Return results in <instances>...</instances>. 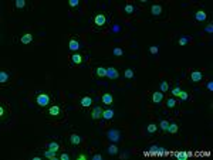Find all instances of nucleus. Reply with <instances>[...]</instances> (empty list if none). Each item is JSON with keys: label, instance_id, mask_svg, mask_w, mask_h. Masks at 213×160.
<instances>
[{"label": "nucleus", "instance_id": "1", "mask_svg": "<svg viewBox=\"0 0 213 160\" xmlns=\"http://www.w3.org/2000/svg\"><path fill=\"white\" fill-rule=\"evenodd\" d=\"M91 23H92L95 30H102V28H105V27H108L111 24V16L108 13H104V11L102 13H97L95 16L91 18Z\"/></svg>", "mask_w": 213, "mask_h": 160}, {"label": "nucleus", "instance_id": "2", "mask_svg": "<svg viewBox=\"0 0 213 160\" xmlns=\"http://www.w3.org/2000/svg\"><path fill=\"white\" fill-rule=\"evenodd\" d=\"M64 115H66V112H64L63 106H60V105H53V106H50L49 109L46 111V116L53 120L64 119Z\"/></svg>", "mask_w": 213, "mask_h": 160}, {"label": "nucleus", "instance_id": "3", "mask_svg": "<svg viewBox=\"0 0 213 160\" xmlns=\"http://www.w3.org/2000/svg\"><path fill=\"white\" fill-rule=\"evenodd\" d=\"M51 101H53V96L50 95V94H46V92L39 94V95L36 96V104L39 105L40 108H46L47 105H50Z\"/></svg>", "mask_w": 213, "mask_h": 160}, {"label": "nucleus", "instance_id": "4", "mask_svg": "<svg viewBox=\"0 0 213 160\" xmlns=\"http://www.w3.org/2000/svg\"><path fill=\"white\" fill-rule=\"evenodd\" d=\"M85 61V58H84V55H82L81 53H74L73 55L70 57V67H73V65H80L82 64Z\"/></svg>", "mask_w": 213, "mask_h": 160}, {"label": "nucleus", "instance_id": "5", "mask_svg": "<svg viewBox=\"0 0 213 160\" xmlns=\"http://www.w3.org/2000/svg\"><path fill=\"white\" fill-rule=\"evenodd\" d=\"M108 139H109L111 142L117 143V142L121 140V133H119L117 129H111V130H108Z\"/></svg>", "mask_w": 213, "mask_h": 160}, {"label": "nucleus", "instance_id": "6", "mask_svg": "<svg viewBox=\"0 0 213 160\" xmlns=\"http://www.w3.org/2000/svg\"><path fill=\"white\" fill-rule=\"evenodd\" d=\"M106 77L109 80H118L119 78V71L115 67H108L106 68Z\"/></svg>", "mask_w": 213, "mask_h": 160}, {"label": "nucleus", "instance_id": "7", "mask_svg": "<svg viewBox=\"0 0 213 160\" xmlns=\"http://www.w3.org/2000/svg\"><path fill=\"white\" fill-rule=\"evenodd\" d=\"M190 81L192 82H200V81L203 80V72L197 71V70H193V71H190Z\"/></svg>", "mask_w": 213, "mask_h": 160}, {"label": "nucleus", "instance_id": "8", "mask_svg": "<svg viewBox=\"0 0 213 160\" xmlns=\"http://www.w3.org/2000/svg\"><path fill=\"white\" fill-rule=\"evenodd\" d=\"M151 101H152V104H159V102H162V101H164V92H161V91L154 92L152 96H151Z\"/></svg>", "mask_w": 213, "mask_h": 160}, {"label": "nucleus", "instance_id": "9", "mask_svg": "<svg viewBox=\"0 0 213 160\" xmlns=\"http://www.w3.org/2000/svg\"><path fill=\"white\" fill-rule=\"evenodd\" d=\"M80 105H81V108H90L91 105H92V98L91 96H82L81 99H80Z\"/></svg>", "mask_w": 213, "mask_h": 160}, {"label": "nucleus", "instance_id": "10", "mask_svg": "<svg viewBox=\"0 0 213 160\" xmlns=\"http://www.w3.org/2000/svg\"><path fill=\"white\" fill-rule=\"evenodd\" d=\"M68 48H70L71 51H78V50L81 48V44H80V41L78 40L71 38V40L68 41Z\"/></svg>", "mask_w": 213, "mask_h": 160}, {"label": "nucleus", "instance_id": "11", "mask_svg": "<svg viewBox=\"0 0 213 160\" xmlns=\"http://www.w3.org/2000/svg\"><path fill=\"white\" fill-rule=\"evenodd\" d=\"M33 41V34H30V33H24V34H21V37H20V43L21 44H30Z\"/></svg>", "mask_w": 213, "mask_h": 160}, {"label": "nucleus", "instance_id": "12", "mask_svg": "<svg viewBox=\"0 0 213 160\" xmlns=\"http://www.w3.org/2000/svg\"><path fill=\"white\" fill-rule=\"evenodd\" d=\"M91 118L94 120H98L99 118H102V109H101L99 106H95V108L92 109V112H91Z\"/></svg>", "mask_w": 213, "mask_h": 160}, {"label": "nucleus", "instance_id": "13", "mask_svg": "<svg viewBox=\"0 0 213 160\" xmlns=\"http://www.w3.org/2000/svg\"><path fill=\"white\" fill-rule=\"evenodd\" d=\"M162 10H164V9H162L161 4H152V6H151V14H152V16H161V14H162Z\"/></svg>", "mask_w": 213, "mask_h": 160}, {"label": "nucleus", "instance_id": "14", "mask_svg": "<svg viewBox=\"0 0 213 160\" xmlns=\"http://www.w3.org/2000/svg\"><path fill=\"white\" fill-rule=\"evenodd\" d=\"M70 143L74 144V146H80L81 144V137L78 136L77 133H71L70 135Z\"/></svg>", "mask_w": 213, "mask_h": 160}, {"label": "nucleus", "instance_id": "15", "mask_svg": "<svg viewBox=\"0 0 213 160\" xmlns=\"http://www.w3.org/2000/svg\"><path fill=\"white\" fill-rule=\"evenodd\" d=\"M195 18H196L197 21H205L206 18H207V13L203 11V10H197L196 13H195Z\"/></svg>", "mask_w": 213, "mask_h": 160}, {"label": "nucleus", "instance_id": "16", "mask_svg": "<svg viewBox=\"0 0 213 160\" xmlns=\"http://www.w3.org/2000/svg\"><path fill=\"white\" fill-rule=\"evenodd\" d=\"M135 11H137V7H135L134 4H125V6H124V13L128 14V16H132Z\"/></svg>", "mask_w": 213, "mask_h": 160}, {"label": "nucleus", "instance_id": "17", "mask_svg": "<svg viewBox=\"0 0 213 160\" xmlns=\"http://www.w3.org/2000/svg\"><path fill=\"white\" fill-rule=\"evenodd\" d=\"M94 74H95L98 78H104V77H106V68L105 67H97Z\"/></svg>", "mask_w": 213, "mask_h": 160}, {"label": "nucleus", "instance_id": "18", "mask_svg": "<svg viewBox=\"0 0 213 160\" xmlns=\"http://www.w3.org/2000/svg\"><path fill=\"white\" fill-rule=\"evenodd\" d=\"M178 130H179V125L176 123V122H172V123H169V126H168V133H172V135H175V133H178Z\"/></svg>", "mask_w": 213, "mask_h": 160}, {"label": "nucleus", "instance_id": "19", "mask_svg": "<svg viewBox=\"0 0 213 160\" xmlns=\"http://www.w3.org/2000/svg\"><path fill=\"white\" fill-rule=\"evenodd\" d=\"M47 150H50V152H53V153H57L60 150V144L57 142H50L47 144Z\"/></svg>", "mask_w": 213, "mask_h": 160}, {"label": "nucleus", "instance_id": "20", "mask_svg": "<svg viewBox=\"0 0 213 160\" xmlns=\"http://www.w3.org/2000/svg\"><path fill=\"white\" fill-rule=\"evenodd\" d=\"M0 84L1 85H7L9 84V74L4 70L0 71Z\"/></svg>", "mask_w": 213, "mask_h": 160}, {"label": "nucleus", "instance_id": "21", "mask_svg": "<svg viewBox=\"0 0 213 160\" xmlns=\"http://www.w3.org/2000/svg\"><path fill=\"white\" fill-rule=\"evenodd\" d=\"M9 115V111H7V104L1 105L0 106V118H1V120H4L6 118H7Z\"/></svg>", "mask_w": 213, "mask_h": 160}, {"label": "nucleus", "instance_id": "22", "mask_svg": "<svg viewBox=\"0 0 213 160\" xmlns=\"http://www.w3.org/2000/svg\"><path fill=\"white\" fill-rule=\"evenodd\" d=\"M102 118L106 120H111L114 118V111L112 109H105V111H102Z\"/></svg>", "mask_w": 213, "mask_h": 160}, {"label": "nucleus", "instance_id": "23", "mask_svg": "<svg viewBox=\"0 0 213 160\" xmlns=\"http://www.w3.org/2000/svg\"><path fill=\"white\" fill-rule=\"evenodd\" d=\"M101 99H102V104H105V105H111L112 104V101H114V98H112L111 94H104Z\"/></svg>", "mask_w": 213, "mask_h": 160}, {"label": "nucleus", "instance_id": "24", "mask_svg": "<svg viewBox=\"0 0 213 160\" xmlns=\"http://www.w3.org/2000/svg\"><path fill=\"white\" fill-rule=\"evenodd\" d=\"M176 105H178V101H176L175 98H169V99H166V106H168L169 109H173Z\"/></svg>", "mask_w": 213, "mask_h": 160}, {"label": "nucleus", "instance_id": "25", "mask_svg": "<svg viewBox=\"0 0 213 160\" xmlns=\"http://www.w3.org/2000/svg\"><path fill=\"white\" fill-rule=\"evenodd\" d=\"M124 75H125V78H127V80H131V78H134V75H135V74H134V70H131V68H127Z\"/></svg>", "mask_w": 213, "mask_h": 160}, {"label": "nucleus", "instance_id": "26", "mask_svg": "<svg viewBox=\"0 0 213 160\" xmlns=\"http://www.w3.org/2000/svg\"><path fill=\"white\" fill-rule=\"evenodd\" d=\"M168 89H169V84H168V81H162L161 82V92H168Z\"/></svg>", "mask_w": 213, "mask_h": 160}, {"label": "nucleus", "instance_id": "27", "mask_svg": "<svg viewBox=\"0 0 213 160\" xmlns=\"http://www.w3.org/2000/svg\"><path fill=\"white\" fill-rule=\"evenodd\" d=\"M147 130L149 132V133H155L156 130H158V126H156L155 123H149L147 126Z\"/></svg>", "mask_w": 213, "mask_h": 160}, {"label": "nucleus", "instance_id": "28", "mask_svg": "<svg viewBox=\"0 0 213 160\" xmlns=\"http://www.w3.org/2000/svg\"><path fill=\"white\" fill-rule=\"evenodd\" d=\"M108 153H109L111 156H114V154H117V153H118V147H117L115 144H111V146L108 147Z\"/></svg>", "mask_w": 213, "mask_h": 160}, {"label": "nucleus", "instance_id": "29", "mask_svg": "<svg viewBox=\"0 0 213 160\" xmlns=\"http://www.w3.org/2000/svg\"><path fill=\"white\" fill-rule=\"evenodd\" d=\"M24 6H26L24 0H16V1H14V7L16 9H23Z\"/></svg>", "mask_w": 213, "mask_h": 160}, {"label": "nucleus", "instance_id": "30", "mask_svg": "<svg viewBox=\"0 0 213 160\" xmlns=\"http://www.w3.org/2000/svg\"><path fill=\"white\" fill-rule=\"evenodd\" d=\"M159 126H161V129H162L164 132H166V130H168V126H169V122H168V120H162V122L159 123Z\"/></svg>", "mask_w": 213, "mask_h": 160}, {"label": "nucleus", "instance_id": "31", "mask_svg": "<svg viewBox=\"0 0 213 160\" xmlns=\"http://www.w3.org/2000/svg\"><path fill=\"white\" fill-rule=\"evenodd\" d=\"M112 54H114L115 57H119V55H122V54H124V50H122V48H119V47H117V48H114Z\"/></svg>", "mask_w": 213, "mask_h": 160}, {"label": "nucleus", "instance_id": "32", "mask_svg": "<svg viewBox=\"0 0 213 160\" xmlns=\"http://www.w3.org/2000/svg\"><path fill=\"white\" fill-rule=\"evenodd\" d=\"M179 98L182 99V101H186L189 98V95H188V92L186 91H180V94H179Z\"/></svg>", "mask_w": 213, "mask_h": 160}, {"label": "nucleus", "instance_id": "33", "mask_svg": "<svg viewBox=\"0 0 213 160\" xmlns=\"http://www.w3.org/2000/svg\"><path fill=\"white\" fill-rule=\"evenodd\" d=\"M180 91H182V89H180L179 87H175V88H172V91H171V94H172V95H175V96H179Z\"/></svg>", "mask_w": 213, "mask_h": 160}, {"label": "nucleus", "instance_id": "34", "mask_svg": "<svg viewBox=\"0 0 213 160\" xmlns=\"http://www.w3.org/2000/svg\"><path fill=\"white\" fill-rule=\"evenodd\" d=\"M158 51H159V47H158V46L149 47V53H151V54H158Z\"/></svg>", "mask_w": 213, "mask_h": 160}, {"label": "nucleus", "instance_id": "35", "mask_svg": "<svg viewBox=\"0 0 213 160\" xmlns=\"http://www.w3.org/2000/svg\"><path fill=\"white\" fill-rule=\"evenodd\" d=\"M176 157H178V159H186V157H188V153L179 152V153H176Z\"/></svg>", "mask_w": 213, "mask_h": 160}, {"label": "nucleus", "instance_id": "36", "mask_svg": "<svg viewBox=\"0 0 213 160\" xmlns=\"http://www.w3.org/2000/svg\"><path fill=\"white\" fill-rule=\"evenodd\" d=\"M78 4H80L78 0H70V1H68V6H70V7H77Z\"/></svg>", "mask_w": 213, "mask_h": 160}, {"label": "nucleus", "instance_id": "37", "mask_svg": "<svg viewBox=\"0 0 213 160\" xmlns=\"http://www.w3.org/2000/svg\"><path fill=\"white\" fill-rule=\"evenodd\" d=\"M44 156H46V157H49V159H56V153L50 152V150H47V152L44 153Z\"/></svg>", "mask_w": 213, "mask_h": 160}, {"label": "nucleus", "instance_id": "38", "mask_svg": "<svg viewBox=\"0 0 213 160\" xmlns=\"http://www.w3.org/2000/svg\"><path fill=\"white\" fill-rule=\"evenodd\" d=\"M188 43H189V40L186 37H180L179 38V46H186Z\"/></svg>", "mask_w": 213, "mask_h": 160}, {"label": "nucleus", "instance_id": "39", "mask_svg": "<svg viewBox=\"0 0 213 160\" xmlns=\"http://www.w3.org/2000/svg\"><path fill=\"white\" fill-rule=\"evenodd\" d=\"M60 159H61V160H70V156H68L67 153H63V154L60 156Z\"/></svg>", "mask_w": 213, "mask_h": 160}, {"label": "nucleus", "instance_id": "40", "mask_svg": "<svg viewBox=\"0 0 213 160\" xmlns=\"http://www.w3.org/2000/svg\"><path fill=\"white\" fill-rule=\"evenodd\" d=\"M77 159H78V160H85V159H87V156H85L84 153H80V154L77 156Z\"/></svg>", "mask_w": 213, "mask_h": 160}, {"label": "nucleus", "instance_id": "41", "mask_svg": "<svg viewBox=\"0 0 213 160\" xmlns=\"http://www.w3.org/2000/svg\"><path fill=\"white\" fill-rule=\"evenodd\" d=\"M205 31H206V33H212V31H213V26H212V24H209V26L206 27Z\"/></svg>", "mask_w": 213, "mask_h": 160}, {"label": "nucleus", "instance_id": "42", "mask_svg": "<svg viewBox=\"0 0 213 160\" xmlns=\"http://www.w3.org/2000/svg\"><path fill=\"white\" fill-rule=\"evenodd\" d=\"M101 159H102V156H101V154H98V153L92 156V160H101Z\"/></svg>", "mask_w": 213, "mask_h": 160}, {"label": "nucleus", "instance_id": "43", "mask_svg": "<svg viewBox=\"0 0 213 160\" xmlns=\"http://www.w3.org/2000/svg\"><path fill=\"white\" fill-rule=\"evenodd\" d=\"M207 89H210V91L213 89V82H212V81H210V82L207 84Z\"/></svg>", "mask_w": 213, "mask_h": 160}]
</instances>
